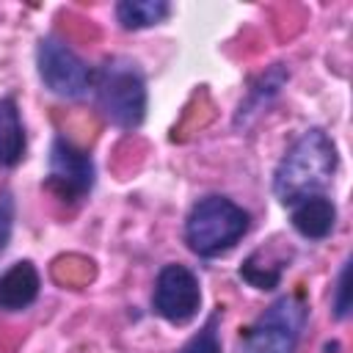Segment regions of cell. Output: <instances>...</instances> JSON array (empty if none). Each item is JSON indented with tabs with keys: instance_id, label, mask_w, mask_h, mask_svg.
<instances>
[{
	"instance_id": "obj_1",
	"label": "cell",
	"mask_w": 353,
	"mask_h": 353,
	"mask_svg": "<svg viewBox=\"0 0 353 353\" xmlns=\"http://www.w3.org/2000/svg\"><path fill=\"white\" fill-rule=\"evenodd\" d=\"M339 168V154L325 130H306L279 160L273 171V193L284 207H292L303 199L323 196L334 182Z\"/></svg>"
},
{
	"instance_id": "obj_11",
	"label": "cell",
	"mask_w": 353,
	"mask_h": 353,
	"mask_svg": "<svg viewBox=\"0 0 353 353\" xmlns=\"http://www.w3.org/2000/svg\"><path fill=\"white\" fill-rule=\"evenodd\" d=\"M168 14L171 6L165 0H121L116 6V19L124 30H143L160 25Z\"/></svg>"
},
{
	"instance_id": "obj_7",
	"label": "cell",
	"mask_w": 353,
	"mask_h": 353,
	"mask_svg": "<svg viewBox=\"0 0 353 353\" xmlns=\"http://www.w3.org/2000/svg\"><path fill=\"white\" fill-rule=\"evenodd\" d=\"M152 306H154V314H160L165 323H174V325L190 323L201 306V287L196 273L185 265H165L157 273Z\"/></svg>"
},
{
	"instance_id": "obj_4",
	"label": "cell",
	"mask_w": 353,
	"mask_h": 353,
	"mask_svg": "<svg viewBox=\"0 0 353 353\" xmlns=\"http://www.w3.org/2000/svg\"><path fill=\"white\" fill-rule=\"evenodd\" d=\"M309 306L301 292L276 298L243 334L245 353H295Z\"/></svg>"
},
{
	"instance_id": "obj_8",
	"label": "cell",
	"mask_w": 353,
	"mask_h": 353,
	"mask_svg": "<svg viewBox=\"0 0 353 353\" xmlns=\"http://www.w3.org/2000/svg\"><path fill=\"white\" fill-rule=\"evenodd\" d=\"M39 270L33 262L22 259L14 262L3 276H0V309L3 312H22L39 298Z\"/></svg>"
},
{
	"instance_id": "obj_6",
	"label": "cell",
	"mask_w": 353,
	"mask_h": 353,
	"mask_svg": "<svg viewBox=\"0 0 353 353\" xmlns=\"http://www.w3.org/2000/svg\"><path fill=\"white\" fill-rule=\"evenodd\" d=\"M47 190L61 201H83L94 188V160L66 138H55L47 160Z\"/></svg>"
},
{
	"instance_id": "obj_2",
	"label": "cell",
	"mask_w": 353,
	"mask_h": 353,
	"mask_svg": "<svg viewBox=\"0 0 353 353\" xmlns=\"http://www.w3.org/2000/svg\"><path fill=\"white\" fill-rule=\"evenodd\" d=\"M102 116L119 130H138L146 119V80L130 58H108L91 74Z\"/></svg>"
},
{
	"instance_id": "obj_13",
	"label": "cell",
	"mask_w": 353,
	"mask_h": 353,
	"mask_svg": "<svg viewBox=\"0 0 353 353\" xmlns=\"http://www.w3.org/2000/svg\"><path fill=\"white\" fill-rule=\"evenodd\" d=\"M218 323H221V312H212L207 317V323L201 325L199 334H193L179 353H221V339H218Z\"/></svg>"
},
{
	"instance_id": "obj_15",
	"label": "cell",
	"mask_w": 353,
	"mask_h": 353,
	"mask_svg": "<svg viewBox=\"0 0 353 353\" xmlns=\"http://www.w3.org/2000/svg\"><path fill=\"white\" fill-rule=\"evenodd\" d=\"M14 232V196L8 190H0V256L8 248Z\"/></svg>"
},
{
	"instance_id": "obj_14",
	"label": "cell",
	"mask_w": 353,
	"mask_h": 353,
	"mask_svg": "<svg viewBox=\"0 0 353 353\" xmlns=\"http://www.w3.org/2000/svg\"><path fill=\"white\" fill-rule=\"evenodd\" d=\"M350 314V259L342 262L339 279H336V292H334V317L345 320Z\"/></svg>"
},
{
	"instance_id": "obj_5",
	"label": "cell",
	"mask_w": 353,
	"mask_h": 353,
	"mask_svg": "<svg viewBox=\"0 0 353 353\" xmlns=\"http://www.w3.org/2000/svg\"><path fill=\"white\" fill-rule=\"evenodd\" d=\"M36 66L44 88L63 99H80L91 85V69L58 36H44L36 47Z\"/></svg>"
},
{
	"instance_id": "obj_3",
	"label": "cell",
	"mask_w": 353,
	"mask_h": 353,
	"mask_svg": "<svg viewBox=\"0 0 353 353\" xmlns=\"http://www.w3.org/2000/svg\"><path fill=\"white\" fill-rule=\"evenodd\" d=\"M251 226V215L226 196H207L193 204L185 221V243L199 256H221L234 248Z\"/></svg>"
},
{
	"instance_id": "obj_9",
	"label": "cell",
	"mask_w": 353,
	"mask_h": 353,
	"mask_svg": "<svg viewBox=\"0 0 353 353\" xmlns=\"http://www.w3.org/2000/svg\"><path fill=\"white\" fill-rule=\"evenodd\" d=\"M292 229L306 237V240H323L334 232V223H336V207L334 201L323 193V196H312V199H303L298 204H292Z\"/></svg>"
},
{
	"instance_id": "obj_12",
	"label": "cell",
	"mask_w": 353,
	"mask_h": 353,
	"mask_svg": "<svg viewBox=\"0 0 353 353\" xmlns=\"http://www.w3.org/2000/svg\"><path fill=\"white\" fill-rule=\"evenodd\" d=\"M281 270H284V262H276V265H265L262 262L259 265L254 256H248L243 262V268H240V279H245L256 290H273L281 281Z\"/></svg>"
},
{
	"instance_id": "obj_10",
	"label": "cell",
	"mask_w": 353,
	"mask_h": 353,
	"mask_svg": "<svg viewBox=\"0 0 353 353\" xmlns=\"http://www.w3.org/2000/svg\"><path fill=\"white\" fill-rule=\"evenodd\" d=\"M28 149L25 141V124L19 116V108L11 97L0 99V165L3 168H14L22 163Z\"/></svg>"
}]
</instances>
